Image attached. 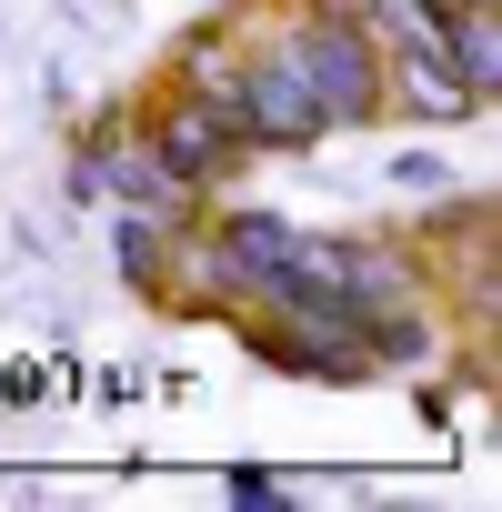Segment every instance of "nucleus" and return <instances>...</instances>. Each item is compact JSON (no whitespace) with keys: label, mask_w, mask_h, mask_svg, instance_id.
I'll use <instances>...</instances> for the list:
<instances>
[{"label":"nucleus","mask_w":502,"mask_h":512,"mask_svg":"<svg viewBox=\"0 0 502 512\" xmlns=\"http://www.w3.org/2000/svg\"><path fill=\"white\" fill-rule=\"evenodd\" d=\"M282 51H292L322 131H372L382 121V41H372V21L302 11V0H292V11H282Z\"/></svg>","instance_id":"f257e3e1"},{"label":"nucleus","mask_w":502,"mask_h":512,"mask_svg":"<svg viewBox=\"0 0 502 512\" xmlns=\"http://www.w3.org/2000/svg\"><path fill=\"white\" fill-rule=\"evenodd\" d=\"M131 131H141V151H151L161 171H181L201 201H211V191H231V181H241V161H251V151H241V131H231V111L191 101L181 81H161V91H151V111H131Z\"/></svg>","instance_id":"f03ea898"},{"label":"nucleus","mask_w":502,"mask_h":512,"mask_svg":"<svg viewBox=\"0 0 502 512\" xmlns=\"http://www.w3.org/2000/svg\"><path fill=\"white\" fill-rule=\"evenodd\" d=\"M231 131H241V151H312V141H322V111H312V91H302V71H292L282 31H262V41L241 51Z\"/></svg>","instance_id":"7ed1b4c3"},{"label":"nucleus","mask_w":502,"mask_h":512,"mask_svg":"<svg viewBox=\"0 0 502 512\" xmlns=\"http://www.w3.org/2000/svg\"><path fill=\"white\" fill-rule=\"evenodd\" d=\"M392 111H402V121H472L482 101L462 91V71H452L442 41H432V51H382V121H392Z\"/></svg>","instance_id":"20e7f679"},{"label":"nucleus","mask_w":502,"mask_h":512,"mask_svg":"<svg viewBox=\"0 0 502 512\" xmlns=\"http://www.w3.org/2000/svg\"><path fill=\"white\" fill-rule=\"evenodd\" d=\"M442 61L492 111V91H502V11H492V0H452V11H442Z\"/></svg>","instance_id":"39448f33"},{"label":"nucleus","mask_w":502,"mask_h":512,"mask_svg":"<svg viewBox=\"0 0 502 512\" xmlns=\"http://www.w3.org/2000/svg\"><path fill=\"white\" fill-rule=\"evenodd\" d=\"M241 51H251V41H241L231 21H211V31H191V51L171 61V81H181L191 101H211V111H231V91H241Z\"/></svg>","instance_id":"423d86ee"},{"label":"nucleus","mask_w":502,"mask_h":512,"mask_svg":"<svg viewBox=\"0 0 502 512\" xmlns=\"http://www.w3.org/2000/svg\"><path fill=\"white\" fill-rule=\"evenodd\" d=\"M171 221H141V211H111V251H121V272H131V292H151L161 302V282H171Z\"/></svg>","instance_id":"0eeeda50"},{"label":"nucleus","mask_w":502,"mask_h":512,"mask_svg":"<svg viewBox=\"0 0 502 512\" xmlns=\"http://www.w3.org/2000/svg\"><path fill=\"white\" fill-rule=\"evenodd\" d=\"M392 181H402V191H432V201L452 191V171H442L432 151H402V161H392Z\"/></svg>","instance_id":"6e6552de"},{"label":"nucleus","mask_w":502,"mask_h":512,"mask_svg":"<svg viewBox=\"0 0 502 512\" xmlns=\"http://www.w3.org/2000/svg\"><path fill=\"white\" fill-rule=\"evenodd\" d=\"M302 11H342V21H372V0H302Z\"/></svg>","instance_id":"1a4fd4ad"},{"label":"nucleus","mask_w":502,"mask_h":512,"mask_svg":"<svg viewBox=\"0 0 502 512\" xmlns=\"http://www.w3.org/2000/svg\"><path fill=\"white\" fill-rule=\"evenodd\" d=\"M432 11H452V0H432Z\"/></svg>","instance_id":"9d476101"}]
</instances>
